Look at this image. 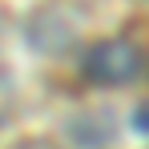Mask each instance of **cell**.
<instances>
[{
  "mask_svg": "<svg viewBox=\"0 0 149 149\" xmlns=\"http://www.w3.org/2000/svg\"><path fill=\"white\" fill-rule=\"evenodd\" d=\"M141 65L145 61H141L137 45H129V40H101L85 56V77L97 81V85H125V81H133L141 73Z\"/></svg>",
  "mask_w": 149,
  "mask_h": 149,
  "instance_id": "1",
  "label": "cell"
},
{
  "mask_svg": "<svg viewBox=\"0 0 149 149\" xmlns=\"http://www.w3.org/2000/svg\"><path fill=\"white\" fill-rule=\"evenodd\" d=\"M69 137H73L77 145L93 149V145H101V141H109V129L101 125V117H73V121H69Z\"/></svg>",
  "mask_w": 149,
  "mask_h": 149,
  "instance_id": "2",
  "label": "cell"
},
{
  "mask_svg": "<svg viewBox=\"0 0 149 149\" xmlns=\"http://www.w3.org/2000/svg\"><path fill=\"white\" fill-rule=\"evenodd\" d=\"M133 125H137L141 133H149V101H145V105H137V109H133Z\"/></svg>",
  "mask_w": 149,
  "mask_h": 149,
  "instance_id": "3",
  "label": "cell"
}]
</instances>
